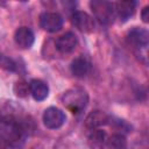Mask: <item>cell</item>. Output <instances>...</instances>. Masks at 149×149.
<instances>
[{"label": "cell", "mask_w": 149, "mask_h": 149, "mask_svg": "<svg viewBox=\"0 0 149 149\" xmlns=\"http://www.w3.org/2000/svg\"><path fill=\"white\" fill-rule=\"evenodd\" d=\"M72 24L81 33H92L94 30V20L91 15H88L86 12L77 10L71 16Z\"/></svg>", "instance_id": "8992f818"}, {"label": "cell", "mask_w": 149, "mask_h": 149, "mask_svg": "<svg viewBox=\"0 0 149 149\" xmlns=\"http://www.w3.org/2000/svg\"><path fill=\"white\" fill-rule=\"evenodd\" d=\"M0 68L6 69L8 71H19L17 63L15 61H13L12 58L2 56V55H0Z\"/></svg>", "instance_id": "e0dca14e"}, {"label": "cell", "mask_w": 149, "mask_h": 149, "mask_svg": "<svg viewBox=\"0 0 149 149\" xmlns=\"http://www.w3.org/2000/svg\"><path fill=\"white\" fill-rule=\"evenodd\" d=\"M106 147L107 149H127V140L123 134L116 133L107 137Z\"/></svg>", "instance_id": "9a60e30c"}, {"label": "cell", "mask_w": 149, "mask_h": 149, "mask_svg": "<svg viewBox=\"0 0 149 149\" xmlns=\"http://www.w3.org/2000/svg\"><path fill=\"white\" fill-rule=\"evenodd\" d=\"M70 69H71V72L74 77L84 78L90 72V63L85 57L80 56V57H77L72 61Z\"/></svg>", "instance_id": "5bb4252c"}, {"label": "cell", "mask_w": 149, "mask_h": 149, "mask_svg": "<svg viewBox=\"0 0 149 149\" xmlns=\"http://www.w3.org/2000/svg\"><path fill=\"white\" fill-rule=\"evenodd\" d=\"M107 141V134L105 130L97 128V129H90V133L87 135V143L92 149H104L106 147Z\"/></svg>", "instance_id": "4fadbf2b"}, {"label": "cell", "mask_w": 149, "mask_h": 149, "mask_svg": "<svg viewBox=\"0 0 149 149\" xmlns=\"http://www.w3.org/2000/svg\"><path fill=\"white\" fill-rule=\"evenodd\" d=\"M30 120V116L27 115L23 108L15 101L7 100L0 105V123H26Z\"/></svg>", "instance_id": "6da1fadb"}, {"label": "cell", "mask_w": 149, "mask_h": 149, "mask_svg": "<svg viewBox=\"0 0 149 149\" xmlns=\"http://www.w3.org/2000/svg\"><path fill=\"white\" fill-rule=\"evenodd\" d=\"M42 119H43V123H44V126L47 128H49V129H58L65 123L66 115L61 108L51 106V107H48L44 111Z\"/></svg>", "instance_id": "277c9868"}, {"label": "cell", "mask_w": 149, "mask_h": 149, "mask_svg": "<svg viewBox=\"0 0 149 149\" xmlns=\"http://www.w3.org/2000/svg\"><path fill=\"white\" fill-rule=\"evenodd\" d=\"M13 91H14V93H15L17 97L24 98V97H27L28 93H29V84H28L27 81L20 79V80H17V81H15V84H14V86H13Z\"/></svg>", "instance_id": "2e32d148"}, {"label": "cell", "mask_w": 149, "mask_h": 149, "mask_svg": "<svg viewBox=\"0 0 149 149\" xmlns=\"http://www.w3.org/2000/svg\"><path fill=\"white\" fill-rule=\"evenodd\" d=\"M40 26L48 33H56L63 27V17L55 12H44L40 16Z\"/></svg>", "instance_id": "5b68a950"}, {"label": "cell", "mask_w": 149, "mask_h": 149, "mask_svg": "<svg viewBox=\"0 0 149 149\" xmlns=\"http://www.w3.org/2000/svg\"><path fill=\"white\" fill-rule=\"evenodd\" d=\"M114 9H115V15L119 17V20L121 22H126L134 15L136 9V2L132 0L119 1L114 3Z\"/></svg>", "instance_id": "9c48e42d"}, {"label": "cell", "mask_w": 149, "mask_h": 149, "mask_svg": "<svg viewBox=\"0 0 149 149\" xmlns=\"http://www.w3.org/2000/svg\"><path fill=\"white\" fill-rule=\"evenodd\" d=\"M127 42L136 49H146L149 42L148 30L137 27L130 29L127 34Z\"/></svg>", "instance_id": "52a82bcc"}, {"label": "cell", "mask_w": 149, "mask_h": 149, "mask_svg": "<svg viewBox=\"0 0 149 149\" xmlns=\"http://www.w3.org/2000/svg\"><path fill=\"white\" fill-rule=\"evenodd\" d=\"M29 93L36 101H43L49 94V86L41 79H31L29 81Z\"/></svg>", "instance_id": "7c38bea8"}, {"label": "cell", "mask_w": 149, "mask_h": 149, "mask_svg": "<svg viewBox=\"0 0 149 149\" xmlns=\"http://www.w3.org/2000/svg\"><path fill=\"white\" fill-rule=\"evenodd\" d=\"M78 40L77 36L73 33H65L62 36H59L56 41V49L61 54H70L77 47Z\"/></svg>", "instance_id": "30bf717a"}, {"label": "cell", "mask_w": 149, "mask_h": 149, "mask_svg": "<svg viewBox=\"0 0 149 149\" xmlns=\"http://www.w3.org/2000/svg\"><path fill=\"white\" fill-rule=\"evenodd\" d=\"M62 102L73 114L80 113L88 102V95L85 90L80 87H73L64 92L62 95Z\"/></svg>", "instance_id": "7a4b0ae2"}, {"label": "cell", "mask_w": 149, "mask_h": 149, "mask_svg": "<svg viewBox=\"0 0 149 149\" xmlns=\"http://www.w3.org/2000/svg\"><path fill=\"white\" fill-rule=\"evenodd\" d=\"M0 149H14V147L2 135H0Z\"/></svg>", "instance_id": "d6986e66"}, {"label": "cell", "mask_w": 149, "mask_h": 149, "mask_svg": "<svg viewBox=\"0 0 149 149\" xmlns=\"http://www.w3.org/2000/svg\"><path fill=\"white\" fill-rule=\"evenodd\" d=\"M111 116L102 111H92L85 119V125L88 129H97L109 123Z\"/></svg>", "instance_id": "8fae6325"}, {"label": "cell", "mask_w": 149, "mask_h": 149, "mask_svg": "<svg viewBox=\"0 0 149 149\" xmlns=\"http://www.w3.org/2000/svg\"><path fill=\"white\" fill-rule=\"evenodd\" d=\"M90 7L95 19L101 24H109L113 22L115 16L114 3L105 0H93L90 2Z\"/></svg>", "instance_id": "3957f363"}, {"label": "cell", "mask_w": 149, "mask_h": 149, "mask_svg": "<svg viewBox=\"0 0 149 149\" xmlns=\"http://www.w3.org/2000/svg\"><path fill=\"white\" fill-rule=\"evenodd\" d=\"M108 125H113L120 132H129L132 129V127L125 120H121V119H113V118H111Z\"/></svg>", "instance_id": "ac0fdd59"}, {"label": "cell", "mask_w": 149, "mask_h": 149, "mask_svg": "<svg viewBox=\"0 0 149 149\" xmlns=\"http://www.w3.org/2000/svg\"><path fill=\"white\" fill-rule=\"evenodd\" d=\"M141 17H142V21L144 23H148L149 22V7L148 6L143 7V9L141 12Z\"/></svg>", "instance_id": "ffe728a7"}, {"label": "cell", "mask_w": 149, "mask_h": 149, "mask_svg": "<svg viewBox=\"0 0 149 149\" xmlns=\"http://www.w3.org/2000/svg\"><path fill=\"white\" fill-rule=\"evenodd\" d=\"M14 41L21 49H30L35 41V35L29 27H19L14 33Z\"/></svg>", "instance_id": "ba28073f"}]
</instances>
